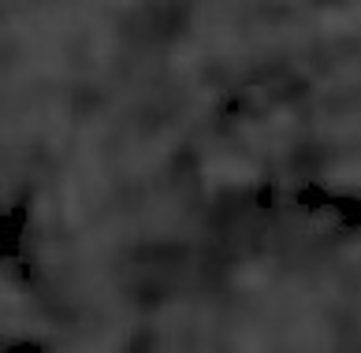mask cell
Masks as SVG:
<instances>
[{
  "instance_id": "1",
  "label": "cell",
  "mask_w": 361,
  "mask_h": 353,
  "mask_svg": "<svg viewBox=\"0 0 361 353\" xmlns=\"http://www.w3.org/2000/svg\"><path fill=\"white\" fill-rule=\"evenodd\" d=\"M209 175H216V179H224V182H246L250 179V168L246 164H227V160H212Z\"/></svg>"
}]
</instances>
